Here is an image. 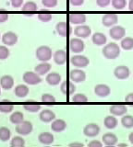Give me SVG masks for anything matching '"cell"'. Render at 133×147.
Wrapping results in <instances>:
<instances>
[{"label":"cell","mask_w":133,"mask_h":147,"mask_svg":"<svg viewBox=\"0 0 133 147\" xmlns=\"http://www.w3.org/2000/svg\"><path fill=\"white\" fill-rule=\"evenodd\" d=\"M10 145L12 147H23L25 145V140L21 136H15L10 141Z\"/></svg>","instance_id":"38"},{"label":"cell","mask_w":133,"mask_h":147,"mask_svg":"<svg viewBox=\"0 0 133 147\" xmlns=\"http://www.w3.org/2000/svg\"><path fill=\"white\" fill-rule=\"evenodd\" d=\"M70 3L74 7H80L83 5L84 0H70Z\"/></svg>","instance_id":"48"},{"label":"cell","mask_w":133,"mask_h":147,"mask_svg":"<svg viewBox=\"0 0 133 147\" xmlns=\"http://www.w3.org/2000/svg\"><path fill=\"white\" fill-rule=\"evenodd\" d=\"M14 109V106L10 103L8 104H0V112L2 113H10Z\"/></svg>","instance_id":"42"},{"label":"cell","mask_w":133,"mask_h":147,"mask_svg":"<svg viewBox=\"0 0 133 147\" xmlns=\"http://www.w3.org/2000/svg\"><path fill=\"white\" fill-rule=\"evenodd\" d=\"M18 41V35L13 31L5 32L2 35V42L6 46H13Z\"/></svg>","instance_id":"16"},{"label":"cell","mask_w":133,"mask_h":147,"mask_svg":"<svg viewBox=\"0 0 133 147\" xmlns=\"http://www.w3.org/2000/svg\"><path fill=\"white\" fill-rule=\"evenodd\" d=\"M88 146L89 147H102L103 142H101L97 140H93L88 144Z\"/></svg>","instance_id":"47"},{"label":"cell","mask_w":133,"mask_h":147,"mask_svg":"<svg viewBox=\"0 0 133 147\" xmlns=\"http://www.w3.org/2000/svg\"><path fill=\"white\" fill-rule=\"evenodd\" d=\"M35 56L41 62H48L53 57L52 49L46 45H42L36 49Z\"/></svg>","instance_id":"2"},{"label":"cell","mask_w":133,"mask_h":147,"mask_svg":"<svg viewBox=\"0 0 133 147\" xmlns=\"http://www.w3.org/2000/svg\"><path fill=\"white\" fill-rule=\"evenodd\" d=\"M103 144L106 146H114L117 144L118 138L117 136L113 132H106L104 133L102 137Z\"/></svg>","instance_id":"23"},{"label":"cell","mask_w":133,"mask_h":147,"mask_svg":"<svg viewBox=\"0 0 133 147\" xmlns=\"http://www.w3.org/2000/svg\"><path fill=\"white\" fill-rule=\"evenodd\" d=\"M60 91L66 96L73 95L74 92L76 91V86L74 85V82H72L71 80L63 81L60 85Z\"/></svg>","instance_id":"14"},{"label":"cell","mask_w":133,"mask_h":147,"mask_svg":"<svg viewBox=\"0 0 133 147\" xmlns=\"http://www.w3.org/2000/svg\"><path fill=\"white\" fill-rule=\"evenodd\" d=\"M41 100L43 101L44 103H54L56 102V98L52 95V94H49V93H44L42 95V98H41Z\"/></svg>","instance_id":"41"},{"label":"cell","mask_w":133,"mask_h":147,"mask_svg":"<svg viewBox=\"0 0 133 147\" xmlns=\"http://www.w3.org/2000/svg\"><path fill=\"white\" fill-rule=\"evenodd\" d=\"M67 129V122L62 119H55L51 124V130L54 132H62Z\"/></svg>","instance_id":"22"},{"label":"cell","mask_w":133,"mask_h":147,"mask_svg":"<svg viewBox=\"0 0 133 147\" xmlns=\"http://www.w3.org/2000/svg\"><path fill=\"white\" fill-rule=\"evenodd\" d=\"M114 76L119 80H125L130 76V68L126 65H119L117 66L114 70Z\"/></svg>","instance_id":"11"},{"label":"cell","mask_w":133,"mask_h":147,"mask_svg":"<svg viewBox=\"0 0 133 147\" xmlns=\"http://www.w3.org/2000/svg\"><path fill=\"white\" fill-rule=\"evenodd\" d=\"M128 9L130 11H133V0H130L128 1Z\"/></svg>","instance_id":"51"},{"label":"cell","mask_w":133,"mask_h":147,"mask_svg":"<svg viewBox=\"0 0 133 147\" xmlns=\"http://www.w3.org/2000/svg\"><path fill=\"white\" fill-rule=\"evenodd\" d=\"M70 63L72 65H74L77 68H84L89 65L90 60L84 55L76 54L70 58Z\"/></svg>","instance_id":"6"},{"label":"cell","mask_w":133,"mask_h":147,"mask_svg":"<svg viewBox=\"0 0 133 147\" xmlns=\"http://www.w3.org/2000/svg\"><path fill=\"white\" fill-rule=\"evenodd\" d=\"M117 22H118V16L117 14H114V13L104 14L102 18V24L104 27H107V28L117 25Z\"/></svg>","instance_id":"13"},{"label":"cell","mask_w":133,"mask_h":147,"mask_svg":"<svg viewBox=\"0 0 133 147\" xmlns=\"http://www.w3.org/2000/svg\"><path fill=\"white\" fill-rule=\"evenodd\" d=\"M38 141L42 144H44V145L52 144L54 142V135L51 132H48V131L41 132L38 136Z\"/></svg>","instance_id":"28"},{"label":"cell","mask_w":133,"mask_h":147,"mask_svg":"<svg viewBox=\"0 0 133 147\" xmlns=\"http://www.w3.org/2000/svg\"><path fill=\"white\" fill-rule=\"evenodd\" d=\"M29 87L27 86L26 85L23 84H20V85H18L15 89H14V94L20 98H26L27 96L29 94Z\"/></svg>","instance_id":"30"},{"label":"cell","mask_w":133,"mask_h":147,"mask_svg":"<svg viewBox=\"0 0 133 147\" xmlns=\"http://www.w3.org/2000/svg\"><path fill=\"white\" fill-rule=\"evenodd\" d=\"M109 35L115 40H121L126 36V30L122 26L115 25L111 27V29H110Z\"/></svg>","instance_id":"5"},{"label":"cell","mask_w":133,"mask_h":147,"mask_svg":"<svg viewBox=\"0 0 133 147\" xmlns=\"http://www.w3.org/2000/svg\"><path fill=\"white\" fill-rule=\"evenodd\" d=\"M39 119L41 121H43L44 123H49V122H52L54 119H56V114H55V112L52 111L51 109H45L40 112Z\"/></svg>","instance_id":"21"},{"label":"cell","mask_w":133,"mask_h":147,"mask_svg":"<svg viewBox=\"0 0 133 147\" xmlns=\"http://www.w3.org/2000/svg\"><path fill=\"white\" fill-rule=\"evenodd\" d=\"M37 10H38L37 4H36L35 2H33V1L26 2L21 7L22 13H23L25 16H29V17L33 16L34 14L37 12Z\"/></svg>","instance_id":"15"},{"label":"cell","mask_w":133,"mask_h":147,"mask_svg":"<svg viewBox=\"0 0 133 147\" xmlns=\"http://www.w3.org/2000/svg\"><path fill=\"white\" fill-rule=\"evenodd\" d=\"M43 6L48 8H53L57 6V0H42Z\"/></svg>","instance_id":"43"},{"label":"cell","mask_w":133,"mask_h":147,"mask_svg":"<svg viewBox=\"0 0 133 147\" xmlns=\"http://www.w3.org/2000/svg\"><path fill=\"white\" fill-rule=\"evenodd\" d=\"M24 0H10V4L12 7L14 8H18V7H21L22 4H23Z\"/></svg>","instance_id":"46"},{"label":"cell","mask_w":133,"mask_h":147,"mask_svg":"<svg viewBox=\"0 0 133 147\" xmlns=\"http://www.w3.org/2000/svg\"><path fill=\"white\" fill-rule=\"evenodd\" d=\"M118 146H128L127 144H118Z\"/></svg>","instance_id":"53"},{"label":"cell","mask_w":133,"mask_h":147,"mask_svg":"<svg viewBox=\"0 0 133 147\" xmlns=\"http://www.w3.org/2000/svg\"><path fill=\"white\" fill-rule=\"evenodd\" d=\"M0 86L3 89L10 90L14 86V78L10 75L3 76L0 78Z\"/></svg>","instance_id":"24"},{"label":"cell","mask_w":133,"mask_h":147,"mask_svg":"<svg viewBox=\"0 0 133 147\" xmlns=\"http://www.w3.org/2000/svg\"><path fill=\"white\" fill-rule=\"evenodd\" d=\"M109 111L112 115L116 117H122L123 115L127 114L128 111V108L126 105L123 104H116V105H112L110 106L109 108Z\"/></svg>","instance_id":"18"},{"label":"cell","mask_w":133,"mask_h":147,"mask_svg":"<svg viewBox=\"0 0 133 147\" xmlns=\"http://www.w3.org/2000/svg\"><path fill=\"white\" fill-rule=\"evenodd\" d=\"M74 34L76 35V37H78V38L86 39L91 36V28L87 25H84V24L78 25L74 29Z\"/></svg>","instance_id":"10"},{"label":"cell","mask_w":133,"mask_h":147,"mask_svg":"<svg viewBox=\"0 0 133 147\" xmlns=\"http://www.w3.org/2000/svg\"><path fill=\"white\" fill-rule=\"evenodd\" d=\"M72 101L77 103H85V102H88V98H87L84 94L78 93L72 96Z\"/></svg>","instance_id":"39"},{"label":"cell","mask_w":133,"mask_h":147,"mask_svg":"<svg viewBox=\"0 0 133 147\" xmlns=\"http://www.w3.org/2000/svg\"><path fill=\"white\" fill-rule=\"evenodd\" d=\"M37 17H38V20L40 21L46 23V22H49L50 20H52V13L47 11V10H44V9H43V10H41V11L38 12Z\"/></svg>","instance_id":"34"},{"label":"cell","mask_w":133,"mask_h":147,"mask_svg":"<svg viewBox=\"0 0 133 147\" xmlns=\"http://www.w3.org/2000/svg\"><path fill=\"white\" fill-rule=\"evenodd\" d=\"M22 78H23V81L27 85H31V86L38 85L42 82L41 76H39L36 72L27 71L23 74V77Z\"/></svg>","instance_id":"3"},{"label":"cell","mask_w":133,"mask_h":147,"mask_svg":"<svg viewBox=\"0 0 133 147\" xmlns=\"http://www.w3.org/2000/svg\"><path fill=\"white\" fill-rule=\"evenodd\" d=\"M23 108L25 110L31 113H35V112H38L39 110H41V105L40 104H36V103H26L24 104Z\"/></svg>","instance_id":"36"},{"label":"cell","mask_w":133,"mask_h":147,"mask_svg":"<svg viewBox=\"0 0 133 147\" xmlns=\"http://www.w3.org/2000/svg\"><path fill=\"white\" fill-rule=\"evenodd\" d=\"M120 46L123 50L125 51H130L133 49V38L131 37H124L121 40Z\"/></svg>","instance_id":"32"},{"label":"cell","mask_w":133,"mask_h":147,"mask_svg":"<svg viewBox=\"0 0 133 147\" xmlns=\"http://www.w3.org/2000/svg\"><path fill=\"white\" fill-rule=\"evenodd\" d=\"M91 41L96 46H104L106 44L107 37L102 32H95L91 36Z\"/></svg>","instance_id":"26"},{"label":"cell","mask_w":133,"mask_h":147,"mask_svg":"<svg viewBox=\"0 0 133 147\" xmlns=\"http://www.w3.org/2000/svg\"><path fill=\"white\" fill-rule=\"evenodd\" d=\"M11 137V131L8 127H0V141L8 142Z\"/></svg>","instance_id":"35"},{"label":"cell","mask_w":133,"mask_h":147,"mask_svg":"<svg viewBox=\"0 0 133 147\" xmlns=\"http://www.w3.org/2000/svg\"><path fill=\"white\" fill-rule=\"evenodd\" d=\"M68 54L64 50H57L53 53V60L57 65H63L67 62Z\"/></svg>","instance_id":"20"},{"label":"cell","mask_w":133,"mask_h":147,"mask_svg":"<svg viewBox=\"0 0 133 147\" xmlns=\"http://www.w3.org/2000/svg\"><path fill=\"white\" fill-rule=\"evenodd\" d=\"M10 56V50L6 45H0V60H6Z\"/></svg>","instance_id":"40"},{"label":"cell","mask_w":133,"mask_h":147,"mask_svg":"<svg viewBox=\"0 0 133 147\" xmlns=\"http://www.w3.org/2000/svg\"><path fill=\"white\" fill-rule=\"evenodd\" d=\"M118 124V121L117 119L116 118V116H114V115H108L104 118V127L108 129V130H113V129L117 128Z\"/></svg>","instance_id":"29"},{"label":"cell","mask_w":133,"mask_h":147,"mask_svg":"<svg viewBox=\"0 0 133 147\" xmlns=\"http://www.w3.org/2000/svg\"><path fill=\"white\" fill-rule=\"evenodd\" d=\"M70 78L74 83H83L86 80V73L81 68L72 69L70 72Z\"/></svg>","instance_id":"8"},{"label":"cell","mask_w":133,"mask_h":147,"mask_svg":"<svg viewBox=\"0 0 133 147\" xmlns=\"http://www.w3.org/2000/svg\"><path fill=\"white\" fill-rule=\"evenodd\" d=\"M70 22L71 24H75V25H81L84 24L86 22V15L83 13H80V12H75V13H71L70 15Z\"/></svg>","instance_id":"19"},{"label":"cell","mask_w":133,"mask_h":147,"mask_svg":"<svg viewBox=\"0 0 133 147\" xmlns=\"http://www.w3.org/2000/svg\"><path fill=\"white\" fill-rule=\"evenodd\" d=\"M56 31H57V33L59 36L68 37V36H70L71 34L72 29L67 22L61 21V22H58L57 24L56 25Z\"/></svg>","instance_id":"12"},{"label":"cell","mask_w":133,"mask_h":147,"mask_svg":"<svg viewBox=\"0 0 133 147\" xmlns=\"http://www.w3.org/2000/svg\"><path fill=\"white\" fill-rule=\"evenodd\" d=\"M111 4L116 10H123L126 8L127 1L126 0H111Z\"/></svg>","instance_id":"37"},{"label":"cell","mask_w":133,"mask_h":147,"mask_svg":"<svg viewBox=\"0 0 133 147\" xmlns=\"http://www.w3.org/2000/svg\"><path fill=\"white\" fill-rule=\"evenodd\" d=\"M94 93L99 98H107L111 93V88L105 84H98L94 86Z\"/></svg>","instance_id":"17"},{"label":"cell","mask_w":133,"mask_h":147,"mask_svg":"<svg viewBox=\"0 0 133 147\" xmlns=\"http://www.w3.org/2000/svg\"><path fill=\"white\" fill-rule=\"evenodd\" d=\"M8 20V12L4 9H0V23H4Z\"/></svg>","instance_id":"44"},{"label":"cell","mask_w":133,"mask_h":147,"mask_svg":"<svg viewBox=\"0 0 133 147\" xmlns=\"http://www.w3.org/2000/svg\"><path fill=\"white\" fill-rule=\"evenodd\" d=\"M50 70H51V64L48 62H42L41 63L37 64L34 68V72H36L41 76L47 75Z\"/></svg>","instance_id":"27"},{"label":"cell","mask_w":133,"mask_h":147,"mask_svg":"<svg viewBox=\"0 0 133 147\" xmlns=\"http://www.w3.org/2000/svg\"><path fill=\"white\" fill-rule=\"evenodd\" d=\"M45 81L50 86H57L61 83V76L57 72H51L46 75Z\"/></svg>","instance_id":"25"},{"label":"cell","mask_w":133,"mask_h":147,"mask_svg":"<svg viewBox=\"0 0 133 147\" xmlns=\"http://www.w3.org/2000/svg\"><path fill=\"white\" fill-rule=\"evenodd\" d=\"M125 101H126V102H128V103H132L133 102V92H131V93L128 94L126 96Z\"/></svg>","instance_id":"49"},{"label":"cell","mask_w":133,"mask_h":147,"mask_svg":"<svg viewBox=\"0 0 133 147\" xmlns=\"http://www.w3.org/2000/svg\"><path fill=\"white\" fill-rule=\"evenodd\" d=\"M33 123L29 121H23L22 122L16 125V131L18 134H20L21 136L29 135L33 131Z\"/></svg>","instance_id":"4"},{"label":"cell","mask_w":133,"mask_h":147,"mask_svg":"<svg viewBox=\"0 0 133 147\" xmlns=\"http://www.w3.org/2000/svg\"><path fill=\"white\" fill-rule=\"evenodd\" d=\"M96 4L99 7H106L111 4V0H96Z\"/></svg>","instance_id":"45"},{"label":"cell","mask_w":133,"mask_h":147,"mask_svg":"<svg viewBox=\"0 0 133 147\" xmlns=\"http://www.w3.org/2000/svg\"><path fill=\"white\" fill-rule=\"evenodd\" d=\"M10 121L12 124L17 125V124H19L24 121V115L20 111H15L10 115Z\"/></svg>","instance_id":"31"},{"label":"cell","mask_w":133,"mask_h":147,"mask_svg":"<svg viewBox=\"0 0 133 147\" xmlns=\"http://www.w3.org/2000/svg\"><path fill=\"white\" fill-rule=\"evenodd\" d=\"M101 131V128L97 123H88L87 125L83 128V134L87 137L93 138L99 135Z\"/></svg>","instance_id":"7"},{"label":"cell","mask_w":133,"mask_h":147,"mask_svg":"<svg viewBox=\"0 0 133 147\" xmlns=\"http://www.w3.org/2000/svg\"><path fill=\"white\" fill-rule=\"evenodd\" d=\"M85 48L84 41L80 38H73L70 41V49L74 53H80Z\"/></svg>","instance_id":"9"},{"label":"cell","mask_w":133,"mask_h":147,"mask_svg":"<svg viewBox=\"0 0 133 147\" xmlns=\"http://www.w3.org/2000/svg\"><path fill=\"white\" fill-rule=\"evenodd\" d=\"M128 141H130V142L131 144H133V131L128 134Z\"/></svg>","instance_id":"52"},{"label":"cell","mask_w":133,"mask_h":147,"mask_svg":"<svg viewBox=\"0 0 133 147\" xmlns=\"http://www.w3.org/2000/svg\"><path fill=\"white\" fill-rule=\"evenodd\" d=\"M70 147H82L84 146V144L82 142H71V144H68Z\"/></svg>","instance_id":"50"},{"label":"cell","mask_w":133,"mask_h":147,"mask_svg":"<svg viewBox=\"0 0 133 147\" xmlns=\"http://www.w3.org/2000/svg\"><path fill=\"white\" fill-rule=\"evenodd\" d=\"M121 124L124 128L131 129L133 128V116L132 115H123L121 118Z\"/></svg>","instance_id":"33"},{"label":"cell","mask_w":133,"mask_h":147,"mask_svg":"<svg viewBox=\"0 0 133 147\" xmlns=\"http://www.w3.org/2000/svg\"><path fill=\"white\" fill-rule=\"evenodd\" d=\"M103 55L108 60H115L120 55V47L116 42H109L103 48Z\"/></svg>","instance_id":"1"},{"label":"cell","mask_w":133,"mask_h":147,"mask_svg":"<svg viewBox=\"0 0 133 147\" xmlns=\"http://www.w3.org/2000/svg\"><path fill=\"white\" fill-rule=\"evenodd\" d=\"M0 94H1V88H0Z\"/></svg>","instance_id":"54"},{"label":"cell","mask_w":133,"mask_h":147,"mask_svg":"<svg viewBox=\"0 0 133 147\" xmlns=\"http://www.w3.org/2000/svg\"><path fill=\"white\" fill-rule=\"evenodd\" d=\"M0 37H1V35H0Z\"/></svg>","instance_id":"55"}]
</instances>
